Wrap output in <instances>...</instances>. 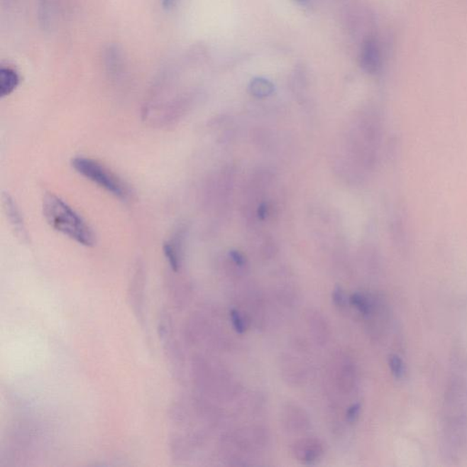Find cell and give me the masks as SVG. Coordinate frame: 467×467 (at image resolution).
Masks as SVG:
<instances>
[{
	"label": "cell",
	"instance_id": "cell-1",
	"mask_svg": "<svg viewBox=\"0 0 467 467\" xmlns=\"http://www.w3.org/2000/svg\"><path fill=\"white\" fill-rule=\"evenodd\" d=\"M43 210L50 228L84 246L96 243L94 229L68 203L53 193L43 197Z\"/></svg>",
	"mask_w": 467,
	"mask_h": 467
},
{
	"label": "cell",
	"instance_id": "cell-2",
	"mask_svg": "<svg viewBox=\"0 0 467 467\" xmlns=\"http://www.w3.org/2000/svg\"><path fill=\"white\" fill-rule=\"evenodd\" d=\"M72 165L78 174L115 197L121 200H127L130 197L128 185L110 169L96 160L84 156H77L72 159Z\"/></svg>",
	"mask_w": 467,
	"mask_h": 467
},
{
	"label": "cell",
	"instance_id": "cell-3",
	"mask_svg": "<svg viewBox=\"0 0 467 467\" xmlns=\"http://www.w3.org/2000/svg\"><path fill=\"white\" fill-rule=\"evenodd\" d=\"M361 66L366 72L374 75L382 66V55L375 38H368L364 40L361 50Z\"/></svg>",
	"mask_w": 467,
	"mask_h": 467
},
{
	"label": "cell",
	"instance_id": "cell-4",
	"mask_svg": "<svg viewBox=\"0 0 467 467\" xmlns=\"http://www.w3.org/2000/svg\"><path fill=\"white\" fill-rule=\"evenodd\" d=\"M2 200L6 215L8 216L9 224H11L16 235L22 241H27L28 233L25 228L23 216H22L17 204L14 202V199L9 194L6 193L3 194Z\"/></svg>",
	"mask_w": 467,
	"mask_h": 467
},
{
	"label": "cell",
	"instance_id": "cell-5",
	"mask_svg": "<svg viewBox=\"0 0 467 467\" xmlns=\"http://www.w3.org/2000/svg\"><path fill=\"white\" fill-rule=\"evenodd\" d=\"M183 241V232L179 230L166 240L164 245V254L166 260L168 261L172 270L175 272H177L181 267Z\"/></svg>",
	"mask_w": 467,
	"mask_h": 467
},
{
	"label": "cell",
	"instance_id": "cell-6",
	"mask_svg": "<svg viewBox=\"0 0 467 467\" xmlns=\"http://www.w3.org/2000/svg\"><path fill=\"white\" fill-rule=\"evenodd\" d=\"M21 77L15 69L9 66H2L0 69V96L1 98L11 95L18 88Z\"/></svg>",
	"mask_w": 467,
	"mask_h": 467
},
{
	"label": "cell",
	"instance_id": "cell-7",
	"mask_svg": "<svg viewBox=\"0 0 467 467\" xmlns=\"http://www.w3.org/2000/svg\"><path fill=\"white\" fill-rule=\"evenodd\" d=\"M131 293L133 294V299L136 300L133 305L136 306V308L141 313V309L143 308L141 302L143 300V272L141 265H138V268H136V274H134Z\"/></svg>",
	"mask_w": 467,
	"mask_h": 467
},
{
	"label": "cell",
	"instance_id": "cell-8",
	"mask_svg": "<svg viewBox=\"0 0 467 467\" xmlns=\"http://www.w3.org/2000/svg\"><path fill=\"white\" fill-rule=\"evenodd\" d=\"M274 91V86L270 81L263 78H257L253 79L251 84V92L253 95L257 97H265L272 94Z\"/></svg>",
	"mask_w": 467,
	"mask_h": 467
},
{
	"label": "cell",
	"instance_id": "cell-9",
	"mask_svg": "<svg viewBox=\"0 0 467 467\" xmlns=\"http://www.w3.org/2000/svg\"><path fill=\"white\" fill-rule=\"evenodd\" d=\"M350 302L351 305L355 307L359 312L361 313V314L363 315H369L370 313V309H372V307H370V304L369 302V300L366 299V297L363 295H361L360 293H354L353 295L351 296L350 297Z\"/></svg>",
	"mask_w": 467,
	"mask_h": 467
},
{
	"label": "cell",
	"instance_id": "cell-10",
	"mask_svg": "<svg viewBox=\"0 0 467 467\" xmlns=\"http://www.w3.org/2000/svg\"><path fill=\"white\" fill-rule=\"evenodd\" d=\"M389 366L395 378L397 380L404 378L405 366L398 355L392 354L389 357Z\"/></svg>",
	"mask_w": 467,
	"mask_h": 467
},
{
	"label": "cell",
	"instance_id": "cell-11",
	"mask_svg": "<svg viewBox=\"0 0 467 467\" xmlns=\"http://www.w3.org/2000/svg\"><path fill=\"white\" fill-rule=\"evenodd\" d=\"M230 319H231L232 325L235 331L239 334H243L246 331V323L244 319L238 309H233L229 312Z\"/></svg>",
	"mask_w": 467,
	"mask_h": 467
},
{
	"label": "cell",
	"instance_id": "cell-12",
	"mask_svg": "<svg viewBox=\"0 0 467 467\" xmlns=\"http://www.w3.org/2000/svg\"><path fill=\"white\" fill-rule=\"evenodd\" d=\"M332 300L336 306L339 308H344L347 303V297L345 295L344 290L341 287H336L332 294Z\"/></svg>",
	"mask_w": 467,
	"mask_h": 467
},
{
	"label": "cell",
	"instance_id": "cell-13",
	"mask_svg": "<svg viewBox=\"0 0 467 467\" xmlns=\"http://www.w3.org/2000/svg\"><path fill=\"white\" fill-rule=\"evenodd\" d=\"M361 410V405L359 404V402L350 406V407L348 408L346 412V418L348 422H350V423H355V422L357 421V419L359 418Z\"/></svg>",
	"mask_w": 467,
	"mask_h": 467
},
{
	"label": "cell",
	"instance_id": "cell-14",
	"mask_svg": "<svg viewBox=\"0 0 467 467\" xmlns=\"http://www.w3.org/2000/svg\"><path fill=\"white\" fill-rule=\"evenodd\" d=\"M230 257L232 258L233 261L238 265H245V258L243 257V255L240 254L239 252L232 251L230 253Z\"/></svg>",
	"mask_w": 467,
	"mask_h": 467
},
{
	"label": "cell",
	"instance_id": "cell-15",
	"mask_svg": "<svg viewBox=\"0 0 467 467\" xmlns=\"http://www.w3.org/2000/svg\"><path fill=\"white\" fill-rule=\"evenodd\" d=\"M177 0H162V6L165 9H170L174 6Z\"/></svg>",
	"mask_w": 467,
	"mask_h": 467
},
{
	"label": "cell",
	"instance_id": "cell-16",
	"mask_svg": "<svg viewBox=\"0 0 467 467\" xmlns=\"http://www.w3.org/2000/svg\"><path fill=\"white\" fill-rule=\"evenodd\" d=\"M294 1H296L297 3H299V4H306V3H308L309 0H294Z\"/></svg>",
	"mask_w": 467,
	"mask_h": 467
}]
</instances>
